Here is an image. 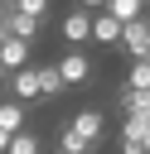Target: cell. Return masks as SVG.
<instances>
[{
	"label": "cell",
	"mask_w": 150,
	"mask_h": 154,
	"mask_svg": "<svg viewBox=\"0 0 150 154\" xmlns=\"http://www.w3.org/2000/svg\"><path fill=\"white\" fill-rule=\"evenodd\" d=\"M10 14H15V0H0V38L10 34Z\"/></svg>",
	"instance_id": "cell-18"
},
{
	"label": "cell",
	"mask_w": 150,
	"mask_h": 154,
	"mask_svg": "<svg viewBox=\"0 0 150 154\" xmlns=\"http://www.w3.org/2000/svg\"><path fill=\"white\" fill-rule=\"evenodd\" d=\"M145 63H150V53H145Z\"/></svg>",
	"instance_id": "cell-24"
},
{
	"label": "cell",
	"mask_w": 150,
	"mask_h": 154,
	"mask_svg": "<svg viewBox=\"0 0 150 154\" xmlns=\"http://www.w3.org/2000/svg\"><path fill=\"white\" fill-rule=\"evenodd\" d=\"M121 140L150 144V116H121Z\"/></svg>",
	"instance_id": "cell-13"
},
{
	"label": "cell",
	"mask_w": 150,
	"mask_h": 154,
	"mask_svg": "<svg viewBox=\"0 0 150 154\" xmlns=\"http://www.w3.org/2000/svg\"><path fill=\"white\" fill-rule=\"evenodd\" d=\"M5 82H10V67H5V63H0V87H5Z\"/></svg>",
	"instance_id": "cell-22"
},
{
	"label": "cell",
	"mask_w": 150,
	"mask_h": 154,
	"mask_svg": "<svg viewBox=\"0 0 150 154\" xmlns=\"http://www.w3.org/2000/svg\"><path fill=\"white\" fill-rule=\"evenodd\" d=\"M39 91H44V101H58V96L68 91V82H63V72H58V63H39Z\"/></svg>",
	"instance_id": "cell-8"
},
{
	"label": "cell",
	"mask_w": 150,
	"mask_h": 154,
	"mask_svg": "<svg viewBox=\"0 0 150 154\" xmlns=\"http://www.w3.org/2000/svg\"><path fill=\"white\" fill-rule=\"evenodd\" d=\"M39 24H44V19H34V14H24V10H15V14H10V34H15V38H24V43H34V38H39Z\"/></svg>",
	"instance_id": "cell-10"
},
{
	"label": "cell",
	"mask_w": 150,
	"mask_h": 154,
	"mask_svg": "<svg viewBox=\"0 0 150 154\" xmlns=\"http://www.w3.org/2000/svg\"><path fill=\"white\" fill-rule=\"evenodd\" d=\"M77 5H82V10H92V14H97V10H106V0H77Z\"/></svg>",
	"instance_id": "cell-20"
},
{
	"label": "cell",
	"mask_w": 150,
	"mask_h": 154,
	"mask_svg": "<svg viewBox=\"0 0 150 154\" xmlns=\"http://www.w3.org/2000/svg\"><path fill=\"white\" fill-rule=\"evenodd\" d=\"M0 63H5L10 72L29 67V43H24V38H15V34H5V38H0Z\"/></svg>",
	"instance_id": "cell-7"
},
{
	"label": "cell",
	"mask_w": 150,
	"mask_h": 154,
	"mask_svg": "<svg viewBox=\"0 0 150 154\" xmlns=\"http://www.w3.org/2000/svg\"><path fill=\"white\" fill-rule=\"evenodd\" d=\"M15 10H24V14L44 19V14H48V0H15Z\"/></svg>",
	"instance_id": "cell-17"
},
{
	"label": "cell",
	"mask_w": 150,
	"mask_h": 154,
	"mask_svg": "<svg viewBox=\"0 0 150 154\" xmlns=\"http://www.w3.org/2000/svg\"><path fill=\"white\" fill-rule=\"evenodd\" d=\"M126 87H135V91H150V63H145V58L126 67Z\"/></svg>",
	"instance_id": "cell-15"
},
{
	"label": "cell",
	"mask_w": 150,
	"mask_h": 154,
	"mask_svg": "<svg viewBox=\"0 0 150 154\" xmlns=\"http://www.w3.org/2000/svg\"><path fill=\"white\" fill-rule=\"evenodd\" d=\"M44 154H63V149H44Z\"/></svg>",
	"instance_id": "cell-23"
},
{
	"label": "cell",
	"mask_w": 150,
	"mask_h": 154,
	"mask_svg": "<svg viewBox=\"0 0 150 154\" xmlns=\"http://www.w3.org/2000/svg\"><path fill=\"white\" fill-rule=\"evenodd\" d=\"M121 154H150V144H140V140H121Z\"/></svg>",
	"instance_id": "cell-19"
},
{
	"label": "cell",
	"mask_w": 150,
	"mask_h": 154,
	"mask_svg": "<svg viewBox=\"0 0 150 154\" xmlns=\"http://www.w3.org/2000/svg\"><path fill=\"white\" fill-rule=\"evenodd\" d=\"M121 34H126V24H121L116 14H106V10L92 14V43H116V48H121Z\"/></svg>",
	"instance_id": "cell-6"
},
{
	"label": "cell",
	"mask_w": 150,
	"mask_h": 154,
	"mask_svg": "<svg viewBox=\"0 0 150 154\" xmlns=\"http://www.w3.org/2000/svg\"><path fill=\"white\" fill-rule=\"evenodd\" d=\"M106 14H116L121 24H135L145 19V0H106Z\"/></svg>",
	"instance_id": "cell-12"
},
{
	"label": "cell",
	"mask_w": 150,
	"mask_h": 154,
	"mask_svg": "<svg viewBox=\"0 0 150 154\" xmlns=\"http://www.w3.org/2000/svg\"><path fill=\"white\" fill-rule=\"evenodd\" d=\"M0 130H10V135H19V130H24V106H19L15 96H5V101H0Z\"/></svg>",
	"instance_id": "cell-11"
},
{
	"label": "cell",
	"mask_w": 150,
	"mask_h": 154,
	"mask_svg": "<svg viewBox=\"0 0 150 154\" xmlns=\"http://www.w3.org/2000/svg\"><path fill=\"white\" fill-rule=\"evenodd\" d=\"M10 96H15L19 106H29V101H44V91H39V63H29V67L10 72Z\"/></svg>",
	"instance_id": "cell-2"
},
{
	"label": "cell",
	"mask_w": 150,
	"mask_h": 154,
	"mask_svg": "<svg viewBox=\"0 0 150 154\" xmlns=\"http://www.w3.org/2000/svg\"><path fill=\"white\" fill-rule=\"evenodd\" d=\"M10 154H44V144H39L34 130H19V135L10 140Z\"/></svg>",
	"instance_id": "cell-16"
},
{
	"label": "cell",
	"mask_w": 150,
	"mask_h": 154,
	"mask_svg": "<svg viewBox=\"0 0 150 154\" xmlns=\"http://www.w3.org/2000/svg\"><path fill=\"white\" fill-rule=\"evenodd\" d=\"M58 72H63V82H68V87H82V82L92 77V58H87L82 48H68V53L58 58Z\"/></svg>",
	"instance_id": "cell-3"
},
{
	"label": "cell",
	"mask_w": 150,
	"mask_h": 154,
	"mask_svg": "<svg viewBox=\"0 0 150 154\" xmlns=\"http://www.w3.org/2000/svg\"><path fill=\"white\" fill-rule=\"evenodd\" d=\"M58 34H63V43H73V48H77V43H92V10H82V5L68 10V14L58 19Z\"/></svg>",
	"instance_id": "cell-1"
},
{
	"label": "cell",
	"mask_w": 150,
	"mask_h": 154,
	"mask_svg": "<svg viewBox=\"0 0 150 154\" xmlns=\"http://www.w3.org/2000/svg\"><path fill=\"white\" fill-rule=\"evenodd\" d=\"M68 125H73L82 140H92V144L106 135V116H102L97 106H82V111H73V116H68Z\"/></svg>",
	"instance_id": "cell-4"
},
{
	"label": "cell",
	"mask_w": 150,
	"mask_h": 154,
	"mask_svg": "<svg viewBox=\"0 0 150 154\" xmlns=\"http://www.w3.org/2000/svg\"><path fill=\"white\" fill-rule=\"evenodd\" d=\"M121 48L131 53V63H140V58L150 53V14H145V19H135V24H126V34H121Z\"/></svg>",
	"instance_id": "cell-5"
},
{
	"label": "cell",
	"mask_w": 150,
	"mask_h": 154,
	"mask_svg": "<svg viewBox=\"0 0 150 154\" xmlns=\"http://www.w3.org/2000/svg\"><path fill=\"white\" fill-rule=\"evenodd\" d=\"M116 106H121V116H150V91L121 87V91H116Z\"/></svg>",
	"instance_id": "cell-9"
},
{
	"label": "cell",
	"mask_w": 150,
	"mask_h": 154,
	"mask_svg": "<svg viewBox=\"0 0 150 154\" xmlns=\"http://www.w3.org/2000/svg\"><path fill=\"white\" fill-rule=\"evenodd\" d=\"M58 149H63V154H92V140H82L73 125H63V130H58Z\"/></svg>",
	"instance_id": "cell-14"
},
{
	"label": "cell",
	"mask_w": 150,
	"mask_h": 154,
	"mask_svg": "<svg viewBox=\"0 0 150 154\" xmlns=\"http://www.w3.org/2000/svg\"><path fill=\"white\" fill-rule=\"evenodd\" d=\"M10 140H15V135H10V130H0V154H10Z\"/></svg>",
	"instance_id": "cell-21"
}]
</instances>
